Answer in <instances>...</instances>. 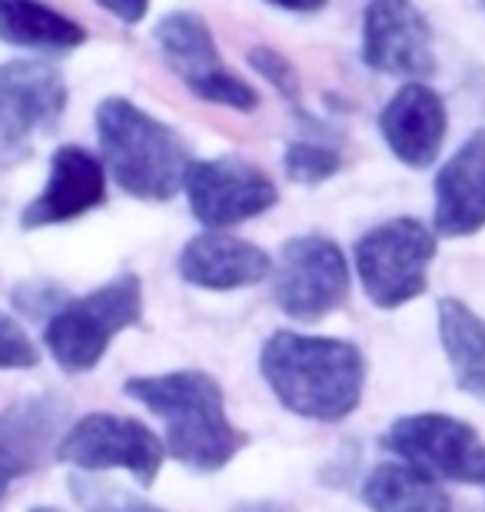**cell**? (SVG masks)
I'll use <instances>...</instances> for the list:
<instances>
[{
  "label": "cell",
  "instance_id": "25",
  "mask_svg": "<svg viewBox=\"0 0 485 512\" xmlns=\"http://www.w3.org/2000/svg\"><path fill=\"white\" fill-rule=\"evenodd\" d=\"M40 363L37 346L30 343V336L24 333L14 316L0 310V373L4 370H34Z\"/></svg>",
  "mask_w": 485,
  "mask_h": 512
},
{
  "label": "cell",
  "instance_id": "30",
  "mask_svg": "<svg viewBox=\"0 0 485 512\" xmlns=\"http://www.w3.org/2000/svg\"><path fill=\"white\" fill-rule=\"evenodd\" d=\"M479 4H482V7H485V0H479Z\"/></svg>",
  "mask_w": 485,
  "mask_h": 512
},
{
  "label": "cell",
  "instance_id": "24",
  "mask_svg": "<svg viewBox=\"0 0 485 512\" xmlns=\"http://www.w3.org/2000/svg\"><path fill=\"white\" fill-rule=\"evenodd\" d=\"M10 300H14L17 313L30 316V320H50V316L70 300V293L54 280H27V283L14 286V296H10Z\"/></svg>",
  "mask_w": 485,
  "mask_h": 512
},
{
  "label": "cell",
  "instance_id": "26",
  "mask_svg": "<svg viewBox=\"0 0 485 512\" xmlns=\"http://www.w3.org/2000/svg\"><path fill=\"white\" fill-rule=\"evenodd\" d=\"M97 7L110 10L120 24H140L150 10V0H94Z\"/></svg>",
  "mask_w": 485,
  "mask_h": 512
},
{
  "label": "cell",
  "instance_id": "6",
  "mask_svg": "<svg viewBox=\"0 0 485 512\" xmlns=\"http://www.w3.org/2000/svg\"><path fill=\"white\" fill-rule=\"evenodd\" d=\"M349 260L323 233H303L283 243L273 266V300L296 323H319L349 300Z\"/></svg>",
  "mask_w": 485,
  "mask_h": 512
},
{
  "label": "cell",
  "instance_id": "18",
  "mask_svg": "<svg viewBox=\"0 0 485 512\" xmlns=\"http://www.w3.org/2000/svg\"><path fill=\"white\" fill-rule=\"evenodd\" d=\"M0 40L40 54H70L87 44V30L44 0H0Z\"/></svg>",
  "mask_w": 485,
  "mask_h": 512
},
{
  "label": "cell",
  "instance_id": "28",
  "mask_svg": "<svg viewBox=\"0 0 485 512\" xmlns=\"http://www.w3.org/2000/svg\"><path fill=\"white\" fill-rule=\"evenodd\" d=\"M233 512H293L290 506H283V503H266V499H260V503H243V506H236Z\"/></svg>",
  "mask_w": 485,
  "mask_h": 512
},
{
  "label": "cell",
  "instance_id": "13",
  "mask_svg": "<svg viewBox=\"0 0 485 512\" xmlns=\"http://www.w3.org/2000/svg\"><path fill=\"white\" fill-rule=\"evenodd\" d=\"M103 200H107V167H103V160L77 147V143H67V147H57V153L50 157L47 183L20 213V227H60V223H70L97 210Z\"/></svg>",
  "mask_w": 485,
  "mask_h": 512
},
{
  "label": "cell",
  "instance_id": "3",
  "mask_svg": "<svg viewBox=\"0 0 485 512\" xmlns=\"http://www.w3.org/2000/svg\"><path fill=\"white\" fill-rule=\"evenodd\" d=\"M97 140L103 167L123 193L147 203H167L183 190L193 163L187 140L127 97L100 100Z\"/></svg>",
  "mask_w": 485,
  "mask_h": 512
},
{
  "label": "cell",
  "instance_id": "4",
  "mask_svg": "<svg viewBox=\"0 0 485 512\" xmlns=\"http://www.w3.org/2000/svg\"><path fill=\"white\" fill-rule=\"evenodd\" d=\"M143 320V283L137 273H120L94 293L67 300L44 326V343L57 366L70 376L97 370L110 343Z\"/></svg>",
  "mask_w": 485,
  "mask_h": 512
},
{
  "label": "cell",
  "instance_id": "22",
  "mask_svg": "<svg viewBox=\"0 0 485 512\" xmlns=\"http://www.w3.org/2000/svg\"><path fill=\"white\" fill-rule=\"evenodd\" d=\"M283 167H286V177L293 183L319 187V183H326L329 177H336V173L343 170V153L336 147H326V143L296 140L283 153Z\"/></svg>",
  "mask_w": 485,
  "mask_h": 512
},
{
  "label": "cell",
  "instance_id": "23",
  "mask_svg": "<svg viewBox=\"0 0 485 512\" xmlns=\"http://www.w3.org/2000/svg\"><path fill=\"white\" fill-rule=\"evenodd\" d=\"M246 60H250V67L283 100H290L293 107L299 104V100H303V90H299V70H296V64L286 54H280L276 47H253Z\"/></svg>",
  "mask_w": 485,
  "mask_h": 512
},
{
  "label": "cell",
  "instance_id": "29",
  "mask_svg": "<svg viewBox=\"0 0 485 512\" xmlns=\"http://www.w3.org/2000/svg\"><path fill=\"white\" fill-rule=\"evenodd\" d=\"M30 512H60V509H50V506H37V509H30Z\"/></svg>",
  "mask_w": 485,
  "mask_h": 512
},
{
  "label": "cell",
  "instance_id": "27",
  "mask_svg": "<svg viewBox=\"0 0 485 512\" xmlns=\"http://www.w3.org/2000/svg\"><path fill=\"white\" fill-rule=\"evenodd\" d=\"M266 4L293 10V14H316V10H323L329 0H266Z\"/></svg>",
  "mask_w": 485,
  "mask_h": 512
},
{
  "label": "cell",
  "instance_id": "7",
  "mask_svg": "<svg viewBox=\"0 0 485 512\" xmlns=\"http://www.w3.org/2000/svg\"><path fill=\"white\" fill-rule=\"evenodd\" d=\"M153 40H157L163 60L183 80V87L190 94L206 100V104L240 110V114H253L260 107V94L223 64L213 30L200 14H193V10H170L153 27Z\"/></svg>",
  "mask_w": 485,
  "mask_h": 512
},
{
  "label": "cell",
  "instance_id": "19",
  "mask_svg": "<svg viewBox=\"0 0 485 512\" xmlns=\"http://www.w3.org/2000/svg\"><path fill=\"white\" fill-rule=\"evenodd\" d=\"M439 340L462 393L485 403V320L462 300H439Z\"/></svg>",
  "mask_w": 485,
  "mask_h": 512
},
{
  "label": "cell",
  "instance_id": "16",
  "mask_svg": "<svg viewBox=\"0 0 485 512\" xmlns=\"http://www.w3.org/2000/svg\"><path fill=\"white\" fill-rule=\"evenodd\" d=\"M273 273L270 253L223 230H206L180 250L183 283L210 293H230L263 283Z\"/></svg>",
  "mask_w": 485,
  "mask_h": 512
},
{
  "label": "cell",
  "instance_id": "20",
  "mask_svg": "<svg viewBox=\"0 0 485 512\" xmlns=\"http://www.w3.org/2000/svg\"><path fill=\"white\" fill-rule=\"evenodd\" d=\"M363 503L373 512H462L436 479L406 463H379L363 483Z\"/></svg>",
  "mask_w": 485,
  "mask_h": 512
},
{
  "label": "cell",
  "instance_id": "17",
  "mask_svg": "<svg viewBox=\"0 0 485 512\" xmlns=\"http://www.w3.org/2000/svg\"><path fill=\"white\" fill-rule=\"evenodd\" d=\"M436 233L472 237L485 230V130H476L436 173Z\"/></svg>",
  "mask_w": 485,
  "mask_h": 512
},
{
  "label": "cell",
  "instance_id": "1",
  "mask_svg": "<svg viewBox=\"0 0 485 512\" xmlns=\"http://www.w3.org/2000/svg\"><path fill=\"white\" fill-rule=\"evenodd\" d=\"M260 373L290 413L343 423L363 403L366 356L349 340L276 330L260 350Z\"/></svg>",
  "mask_w": 485,
  "mask_h": 512
},
{
  "label": "cell",
  "instance_id": "21",
  "mask_svg": "<svg viewBox=\"0 0 485 512\" xmlns=\"http://www.w3.org/2000/svg\"><path fill=\"white\" fill-rule=\"evenodd\" d=\"M70 493H74L84 512H167L153 506L150 499L130 493V489H123L117 483H103V479H94L87 473L70 476Z\"/></svg>",
  "mask_w": 485,
  "mask_h": 512
},
{
  "label": "cell",
  "instance_id": "11",
  "mask_svg": "<svg viewBox=\"0 0 485 512\" xmlns=\"http://www.w3.org/2000/svg\"><path fill=\"white\" fill-rule=\"evenodd\" d=\"M183 190H187L193 217L210 230L263 217L280 200L270 173L243 157L193 160Z\"/></svg>",
  "mask_w": 485,
  "mask_h": 512
},
{
  "label": "cell",
  "instance_id": "15",
  "mask_svg": "<svg viewBox=\"0 0 485 512\" xmlns=\"http://www.w3.org/2000/svg\"><path fill=\"white\" fill-rule=\"evenodd\" d=\"M379 130H383L386 147L399 163L412 170H429L439 160L442 143H446V104L429 84L412 80V84H402L383 107Z\"/></svg>",
  "mask_w": 485,
  "mask_h": 512
},
{
  "label": "cell",
  "instance_id": "14",
  "mask_svg": "<svg viewBox=\"0 0 485 512\" xmlns=\"http://www.w3.org/2000/svg\"><path fill=\"white\" fill-rule=\"evenodd\" d=\"M70 403L60 393H37L17 399L0 413V503L17 479L44 463L50 446L60 443Z\"/></svg>",
  "mask_w": 485,
  "mask_h": 512
},
{
  "label": "cell",
  "instance_id": "12",
  "mask_svg": "<svg viewBox=\"0 0 485 512\" xmlns=\"http://www.w3.org/2000/svg\"><path fill=\"white\" fill-rule=\"evenodd\" d=\"M363 64L386 77H432V30L412 0H369L363 10Z\"/></svg>",
  "mask_w": 485,
  "mask_h": 512
},
{
  "label": "cell",
  "instance_id": "9",
  "mask_svg": "<svg viewBox=\"0 0 485 512\" xmlns=\"http://www.w3.org/2000/svg\"><path fill=\"white\" fill-rule=\"evenodd\" d=\"M383 449L396 453L406 466L419 469V473L432 479L485 486V439L456 416H402L386 429Z\"/></svg>",
  "mask_w": 485,
  "mask_h": 512
},
{
  "label": "cell",
  "instance_id": "10",
  "mask_svg": "<svg viewBox=\"0 0 485 512\" xmlns=\"http://www.w3.org/2000/svg\"><path fill=\"white\" fill-rule=\"evenodd\" d=\"M67 110V84L40 60L0 64V163H17L34 140L57 130Z\"/></svg>",
  "mask_w": 485,
  "mask_h": 512
},
{
  "label": "cell",
  "instance_id": "5",
  "mask_svg": "<svg viewBox=\"0 0 485 512\" xmlns=\"http://www.w3.org/2000/svg\"><path fill=\"white\" fill-rule=\"evenodd\" d=\"M436 230L416 217H396L363 233L356 243V273L379 310H399L429 290V266L436 260Z\"/></svg>",
  "mask_w": 485,
  "mask_h": 512
},
{
  "label": "cell",
  "instance_id": "2",
  "mask_svg": "<svg viewBox=\"0 0 485 512\" xmlns=\"http://www.w3.org/2000/svg\"><path fill=\"white\" fill-rule=\"evenodd\" d=\"M123 393L163 419V449L193 473H220L250 443V436L230 423L223 386L210 373L177 370L133 376L123 383Z\"/></svg>",
  "mask_w": 485,
  "mask_h": 512
},
{
  "label": "cell",
  "instance_id": "8",
  "mask_svg": "<svg viewBox=\"0 0 485 512\" xmlns=\"http://www.w3.org/2000/svg\"><path fill=\"white\" fill-rule=\"evenodd\" d=\"M57 463L74 466L77 473L123 469L140 486H153L163 469V439L140 419L117 413H90L77 419L54 446Z\"/></svg>",
  "mask_w": 485,
  "mask_h": 512
}]
</instances>
